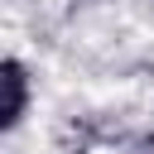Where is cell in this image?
<instances>
[{"label": "cell", "instance_id": "cell-1", "mask_svg": "<svg viewBox=\"0 0 154 154\" xmlns=\"http://www.w3.org/2000/svg\"><path fill=\"white\" fill-rule=\"evenodd\" d=\"M0 87H5V111H0V120H5V130H14L19 116H24V67H19L14 58L0 67Z\"/></svg>", "mask_w": 154, "mask_h": 154}]
</instances>
